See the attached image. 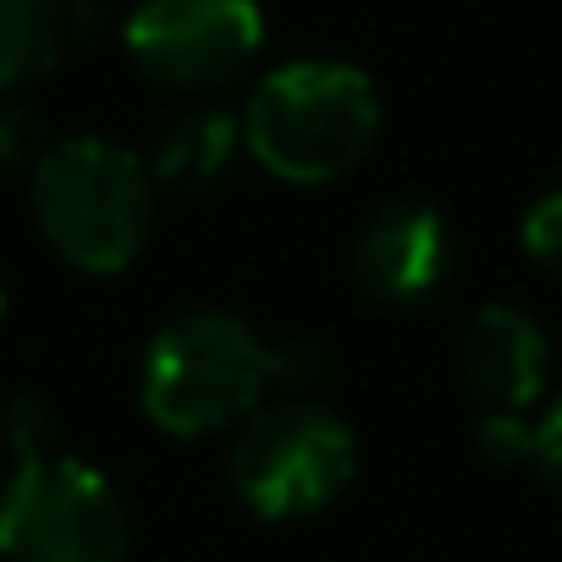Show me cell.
Returning a JSON list of instances; mask_svg holds the SVG:
<instances>
[{"mask_svg": "<svg viewBox=\"0 0 562 562\" xmlns=\"http://www.w3.org/2000/svg\"><path fill=\"white\" fill-rule=\"evenodd\" d=\"M551 375V342L540 321L513 304H485L458 337V381L485 414H524Z\"/></svg>", "mask_w": 562, "mask_h": 562, "instance_id": "ba28073f", "label": "cell"}, {"mask_svg": "<svg viewBox=\"0 0 562 562\" xmlns=\"http://www.w3.org/2000/svg\"><path fill=\"white\" fill-rule=\"evenodd\" d=\"M133 518L116 485L72 458L40 452L0 485V557L7 562H127Z\"/></svg>", "mask_w": 562, "mask_h": 562, "instance_id": "5b68a950", "label": "cell"}, {"mask_svg": "<svg viewBox=\"0 0 562 562\" xmlns=\"http://www.w3.org/2000/svg\"><path fill=\"white\" fill-rule=\"evenodd\" d=\"M276 348L237 315L193 310L155 331L138 364V403L166 436H215L265 408Z\"/></svg>", "mask_w": 562, "mask_h": 562, "instance_id": "3957f363", "label": "cell"}, {"mask_svg": "<svg viewBox=\"0 0 562 562\" xmlns=\"http://www.w3.org/2000/svg\"><path fill=\"white\" fill-rule=\"evenodd\" d=\"M0 315H7V288H0Z\"/></svg>", "mask_w": 562, "mask_h": 562, "instance_id": "2e32d148", "label": "cell"}, {"mask_svg": "<svg viewBox=\"0 0 562 562\" xmlns=\"http://www.w3.org/2000/svg\"><path fill=\"white\" fill-rule=\"evenodd\" d=\"M524 248H529V259L546 276L562 281V188L546 193L540 204H529V215H524Z\"/></svg>", "mask_w": 562, "mask_h": 562, "instance_id": "4fadbf2b", "label": "cell"}, {"mask_svg": "<svg viewBox=\"0 0 562 562\" xmlns=\"http://www.w3.org/2000/svg\"><path fill=\"white\" fill-rule=\"evenodd\" d=\"M78 29L83 0H0V94L56 72Z\"/></svg>", "mask_w": 562, "mask_h": 562, "instance_id": "9c48e42d", "label": "cell"}, {"mask_svg": "<svg viewBox=\"0 0 562 562\" xmlns=\"http://www.w3.org/2000/svg\"><path fill=\"white\" fill-rule=\"evenodd\" d=\"M452 270V232L419 199L381 204L353 237V281L375 304H425Z\"/></svg>", "mask_w": 562, "mask_h": 562, "instance_id": "52a82bcc", "label": "cell"}, {"mask_svg": "<svg viewBox=\"0 0 562 562\" xmlns=\"http://www.w3.org/2000/svg\"><path fill=\"white\" fill-rule=\"evenodd\" d=\"M480 452L491 458V463H529V452H535V425L524 419V414H485L480 419Z\"/></svg>", "mask_w": 562, "mask_h": 562, "instance_id": "5bb4252c", "label": "cell"}, {"mask_svg": "<svg viewBox=\"0 0 562 562\" xmlns=\"http://www.w3.org/2000/svg\"><path fill=\"white\" fill-rule=\"evenodd\" d=\"M381 138V89L337 56L270 67L243 105V149L281 182L321 188L364 166Z\"/></svg>", "mask_w": 562, "mask_h": 562, "instance_id": "6da1fadb", "label": "cell"}, {"mask_svg": "<svg viewBox=\"0 0 562 562\" xmlns=\"http://www.w3.org/2000/svg\"><path fill=\"white\" fill-rule=\"evenodd\" d=\"M232 491L248 513L281 524L331 507L359 474L353 430L315 397L265 403L237 425L232 441Z\"/></svg>", "mask_w": 562, "mask_h": 562, "instance_id": "277c9868", "label": "cell"}, {"mask_svg": "<svg viewBox=\"0 0 562 562\" xmlns=\"http://www.w3.org/2000/svg\"><path fill=\"white\" fill-rule=\"evenodd\" d=\"M237 149H243V122H232L221 111H193V116L171 122L166 138L155 144L149 177H155V188H171V193H210L226 177Z\"/></svg>", "mask_w": 562, "mask_h": 562, "instance_id": "30bf717a", "label": "cell"}, {"mask_svg": "<svg viewBox=\"0 0 562 562\" xmlns=\"http://www.w3.org/2000/svg\"><path fill=\"white\" fill-rule=\"evenodd\" d=\"M50 149V133H45V116L18 100V94H0V166H29Z\"/></svg>", "mask_w": 562, "mask_h": 562, "instance_id": "7c38bea8", "label": "cell"}, {"mask_svg": "<svg viewBox=\"0 0 562 562\" xmlns=\"http://www.w3.org/2000/svg\"><path fill=\"white\" fill-rule=\"evenodd\" d=\"M155 193L149 160L100 133L50 138L29 171L40 237L83 276H116L144 254L155 232Z\"/></svg>", "mask_w": 562, "mask_h": 562, "instance_id": "7a4b0ae2", "label": "cell"}, {"mask_svg": "<svg viewBox=\"0 0 562 562\" xmlns=\"http://www.w3.org/2000/svg\"><path fill=\"white\" fill-rule=\"evenodd\" d=\"M122 45L160 89H215L259 56L265 12L259 0H138Z\"/></svg>", "mask_w": 562, "mask_h": 562, "instance_id": "8992f818", "label": "cell"}, {"mask_svg": "<svg viewBox=\"0 0 562 562\" xmlns=\"http://www.w3.org/2000/svg\"><path fill=\"white\" fill-rule=\"evenodd\" d=\"M0 447H7L18 463L56 452V408L34 392H18L7 408H0Z\"/></svg>", "mask_w": 562, "mask_h": 562, "instance_id": "8fae6325", "label": "cell"}, {"mask_svg": "<svg viewBox=\"0 0 562 562\" xmlns=\"http://www.w3.org/2000/svg\"><path fill=\"white\" fill-rule=\"evenodd\" d=\"M529 463H535V474L562 496V397H557L551 414L535 425V452H529Z\"/></svg>", "mask_w": 562, "mask_h": 562, "instance_id": "9a60e30c", "label": "cell"}]
</instances>
